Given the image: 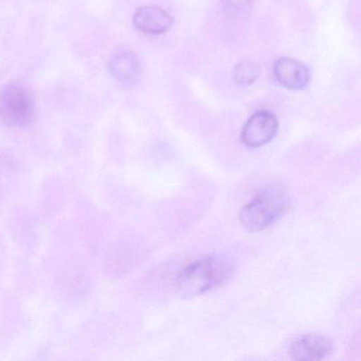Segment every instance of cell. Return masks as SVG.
Segmentation results:
<instances>
[{"label": "cell", "mask_w": 361, "mask_h": 361, "mask_svg": "<svg viewBox=\"0 0 361 361\" xmlns=\"http://www.w3.org/2000/svg\"><path fill=\"white\" fill-rule=\"evenodd\" d=\"M35 118V102L24 86L9 84L0 92V122L10 128L29 126Z\"/></svg>", "instance_id": "obj_3"}, {"label": "cell", "mask_w": 361, "mask_h": 361, "mask_svg": "<svg viewBox=\"0 0 361 361\" xmlns=\"http://www.w3.org/2000/svg\"><path fill=\"white\" fill-rule=\"evenodd\" d=\"M259 67L250 60H244L236 65L233 71V80L238 85H250L259 78Z\"/></svg>", "instance_id": "obj_9"}, {"label": "cell", "mask_w": 361, "mask_h": 361, "mask_svg": "<svg viewBox=\"0 0 361 361\" xmlns=\"http://www.w3.org/2000/svg\"><path fill=\"white\" fill-rule=\"evenodd\" d=\"M274 73L276 81L283 87L290 90H303L310 79L308 69L299 61L293 59L283 58L276 61Z\"/></svg>", "instance_id": "obj_6"}, {"label": "cell", "mask_w": 361, "mask_h": 361, "mask_svg": "<svg viewBox=\"0 0 361 361\" xmlns=\"http://www.w3.org/2000/svg\"><path fill=\"white\" fill-rule=\"evenodd\" d=\"M231 271V264L224 257L207 255L179 272L176 279L177 293L183 298L202 295L225 282Z\"/></svg>", "instance_id": "obj_1"}, {"label": "cell", "mask_w": 361, "mask_h": 361, "mask_svg": "<svg viewBox=\"0 0 361 361\" xmlns=\"http://www.w3.org/2000/svg\"><path fill=\"white\" fill-rule=\"evenodd\" d=\"M333 348V342L329 338L319 334H308L295 340L289 353L295 360L314 361L325 358Z\"/></svg>", "instance_id": "obj_5"}, {"label": "cell", "mask_w": 361, "mask_h": 361, "mask_svg": "<svg viewBox=\"0 0 361 361\" xmlns=\"http://www.w3.org/2000/svg\"><path fill=\"white\" fill-rule=\"evenodd\" d=\"M288 202V195L283 187L276 183L267 185L243 207L240 224L253 233L264 231L284 214Z\"/></svg>", "instance_id": "obj_2"}, {"label": "cell", "mask_w": 361, "mask_h": 361, "mask_svg": "<svg viewBox=\"0 0 361 361\" xmlns=\"http://www.w3.org/2000/svg\"><path fill=\"white\" fill-rule=\"evenodd\" d=\"M224 9L234 16H240L250 10L252 0H223Z\"/></svg>", "instance_id": "obj_10"}, {"label": "cell", "mask_w": 361, "mask_h": 361, "mask_svg": "<svg viewBox=\"0 0 361 361\" xmlns=\"http://www.w3.org/2000/svg\"><path fill=\"white\" fill-rule=\"evenodd\" d=\"M135 27L145 35H160L168 32L173 25V18L164 10L157 7H142L137 10Z\"/></svg>", "instance_id": "obj_7"}, {"label": "cell", "mask_w": 361, "mask_h": 361, "mask_svg": "<svg viewBox=\"0 0 361 361\" xmlns=\"http://www.w3.org/2000/svg\"><path fill=\"white\" fill-rule=\"evenodd\" d=\"M111 75L124 85H133L140 77L141 64L133 52H122L114 56L109 64Z\"/></svg>", "instance_id": "obj_8"}, {"label": "cell", "mask_w": 361, "mask_h": 361, "mask_svg": "<svg viewBox=\"0 0 361 361\" xmlns=\"http://www.w3.org/2000/svg\"><path fill=\"white\" fill-rule=\"evenodd\" d=\"M278 128V120L274 114L267 111H257L245 124L240 138L247 147H263L274 138Z\"/></svg>", "instance_id": "obj_4"}]
</instances>
